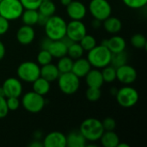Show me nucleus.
I'll return each mask as SVG.
<instances>
[{
    "label": "nucleus",
    "instance_id": "f257e3e1",
    "mask_svg": "<svg viewBox=\"0 0 147 147\" xmlns=\"http://www.w3.org/2000/svg\"><path fill=\"white\" fill-rule=\"evenodd\" d=\"M66 24L65 19L59 16L53 15L50 16L43 26L47 37L52 40L63 39L66 33Z\"/></svg>",
    "mask_w": 147,
    "mask_h": 147
},
{
    "label": "nucleus",
    "instance_id": "f03ea898",
    "mask_svg": "<svg viewBox=\"0 0 147 147\" xmlns=\"http://www.w3.org/2000/svg\"><path fill=\"white\" fill-rule=\"evenodd\" d=\"M111 55L112 53L109 49L106 46L100 44L88 51L87 59L91 66L96 69H102L103 67L110 65Z\"/></svg>",
    "mask_w": 147,
    "mask_h": 147
},
{
    "label": "nucleus",
    "instance_id": "7ed1b4c3",
    "mask_svg": "<svg viewBox=\"0 0 147 147\" xmlns=\"http://www.w3.org/2000/svg\"><path fill=\"white\" fill-rule=\"evenodd\" d=\"M79 132L87 141L96 142L100 140L104 129L101 121L96 118H88L81 123Z\"/></svg>",
    "mask_w": 147,
    "mask_h": 147
},
{
    "label": "nucleus",
    "instance_id": "20e7f679",
    "mask_svg": "<svg viewBox=\"0 0 147 147\" xmlns=\"http://www.w3.org/2000/svg\"><path fill=\"white\" fill-rule=\"evenodd\" d=\"M18 78L26 83H33L40 77V67L33 61H24L21 63L16 70Z\"/></svg>",
    "mask_w": 147,
    "mask_h": 147
},
{
    "label": "nucleus",
    "instance_id": "39448f33",
    "mask_svg": "<svg viewBox=\"0 0 147 147\" xmlns=\"http://www.w3.org/2000/svg\"><path fill=\"white\" fill-rule=\"evenodd\" d=\"M57 80L59 90L65 95H73L80 87L79 78L71 71L60 73Z\"/></svg>",
    "mask_w": 147,
    "mask_h": 147
},
{
    "label": "nucleus",
    "instance_id": "423d86ee",
    "mask_svg": "<svg viewBox=\"0 0 147 147\" xmlns=\"http://www.w3.org/2000/svg\"><path fill=\"white\" fill-rule=\"evenodd\" d=\"M24 9L20 0H1L0 16L8 21H14L21 17Z\"/></svg>",
    "mask_w": 147,
    "mask_h": 147
},
{
    "label": "nucleus",
    "instance_id": "0eeeda50",
    "mask_svg": "<svg viewBox=\"0 0 147 147\" xmlns=\"http://www.w3.org/2000/svg\"><path fill=\"white\" fill-rule=\"evenodd\" d=\"M115 98L120 106L128 109L136 105L139 101V93L134 87L124 86L117 90Z\"/></svg>",
    "mask_w": 147,
    "mask_h": 147
},
{
    "label": "nucleus",
    "instance_id": "6e6552de",
    "mask_svg": "<svg viewBox=\"0 0 147 147\" xmlns=\"http://www.w3.org/2000/svg\"><path fill=\"white\" fill-rule=\"evenodd\" d=\"M45 99L43 96L37 94L34 91H28L25 93L22 99L23 108L29 113H40L45 107Z\"/></svg>",
    "mask_w": 147,
    "mask_h": 147
},
{
    "label": "nucleus",
    "instance_id": "1a4fd4ad",
    "mask_svg": "<svg viewBox=\"0 0 147 147\" xmlns=\"http://www.w3.org/2000/svg\"><path fill=\"white\" fill-rule=\"evenodd\" d=\"M89 11L95 19L102 22L111 16L112 7L108 0H91L89 4Z\"/></svg>",
    "mask_w": 147,
    "mask_h": 147
},
{
    "label": "nucleus",
    "instance_id": "9d476101",
    "mask_svg": "<svg viewBox=\"0 0 147 147\" xmlns=\"http://www.w3.org/2000/svg\"><path fill=\"white\" fill-rule=\"evenodd\" d=\"M86 34V27L81 20H71L66 24L65 36H67L73 42H79V40Z\"/></svg>",
    "mask_w": 147,
    "mask_h": 147
},
{
    "label": "nucleus",
    "instance_id": "9b49d317",
    "mask_svg": "<svg viewBox=\"0 0 147 147\" xmlns=\"http://www.w3.org/2000/svg\"><path fill=\"white\" fill-rule=\"evenodd\" d=\"M2 89L4 93V96L7 97H18L22 93V84L21 80L16 78H8L4 80Z\"/></svg>",
    "mask_w": 147,
    "mask_h": 147
},
{
    "label": "nucleus",
    "instance_id": "f8f14e48",
    "mask_svg": "<svg viewBox=\"0 0 147 147\" xmlns=\"http://www.w3.org/2000/svg\"><path fill=\"white\" fill-rule=\"evenodd\" d=\"M116 79L123 84H131L137 79V71L133 66L125 64L116 68Z\"/></svg>",
    "mask_w": 147,
    "mask_h": 147
},
{
    "label": "nucleus",
    "instance_id": "ddd939ff",
    "mask_svg": "<svg viewBox=\"0 0 147 147\" xmlns=\"http://www.w3.org/2000/svg\"><path fill=\"white\" fill-rule=\"evenodd\" d=\"M67 16L71 20H83L87 13L86 6L80 1H71L66 6Z\"/></svg>",
    "mask_w": 147,
    "mask_h": 147
},
{
    "label": "nucleus",
    "instance_id": "4468645a",
    "mask_svg": "<svg viewBox=\"0 0 147 147\" xmlns=\"http://www.w3.org/2000/svg\"><path fill=\"white\" fill-rule=\"evenodd\" d=\"M42 143L45 147H65L66 136L61 132H51L45 136Z\"/></svg>",
    "mask_w": 147,
    "mask_h": 147
},
{
    "label": "nucleus",
    "instance_id": "2eb2a0df",
    "mask_svg": "<svg viewBox=\"0 0 147 147\" xmlns=\"http://www.w3.org/2000/svg\"><path fill=\"white\" fill-rule=\"evenodd\" d=\"M34 37L35 32L33 26L23 24L22 27L18 28L16 32V40L20 44L23 46L31 44L34 40Z\"/></svg>",
    "mask_w": 147,
    "mask_h": 147
},
{
    "label": "nucleus",
    "instance_id": "dca6fc26",
    "mask_svg": "<svg viewBox=\"0 0 147 147\" xmlns=\"http://www.w3.org/2000/svg\"><path fill=\"white\" fill-rule=\"evenodd\" d=\"M90 69H91V65L90 64L88 59L81 57L79 59H75V61H73L71 72L80 78H84Z\"/></svg>",
    "mask_w": 147,
    "mask_h": 147
},
{
    "label": "nucleus",
    "instance_id": "f3484780",
    "mask_svg": "<svg viewBox=\"0 0 147 147\" xmlns=\"http://www.w3.org/2000/svg\"><path fill=\"white\" fill-rule=\"evenodd\" d=\"M67 46L62 40H51L47 51L51 53L53 58H61L67 55Z\"/></svg>",
    "mask_w": 147,
    "mask_h": 147
},
{
    "label": "nucleus",
    "instance_id": "a211bd4d",
    "mask_svg": "<svg viewBox=\"0 0 147 147\" xmlns=\"http://www.w3.org/2000/svg\"><path fill=\"white\" fill-rule=\"evenodd\" d=\"M85 81L88 87L101 88L104 83L102 71L99 69H90V71L85 75Z\"/></svg>",
    "mask_w": 147,
    "mask_h": 147
},
{
    "label": "nucleus",
    "instance_id": "6ab92c4d",
    "mask_svg": "<svg viewBox=\"0 0 147 147\" xmlns=\"http://www.w3.org/2000/svg\"><path fill=\"white\" fill-rule=\"evenodd\" d=\"M106 47L109 49V51L112 53H120L125 51L127 43L123 37L119 35H115L110 39L107 40Z\"/></svg>",
    "mask_w": 147,
    "mask_h": 147
},
{
    "label": "nucleus",
    "instance_id": "aec40b11",
    "mask_svg": "<svg viewBox=\"0 0 147 147\" xmlns=\"http://www.w3.org/2000/svg\"><path fill=\"white\" fill-rule=\"evenodd\" d=\"M59 74L60 73L57 68V65L52 63L41 65L40 67V77L49 81L50 83L57 80Z\"/></svg>",
    "mask_w": 147,
    "mask_h": 147
},
{
    "label": "nucleus",
    "instance_id": "412c9836",
    "mask_svg": "<svg viewBox=\"0 0 147 147\" xmlns=\"http://www.w3.org/2000/svg\"><path fill=\"white\" fill-rule=\"evenodd\" d=\"M104 29L109 33V34H117L119 33L121 28H122V22L121 21L115 17V16H109L106 18L104 21H102V25Z\"/></svg>",
    "mask_w": 147,
    "mask_h": 147
},
{
    "label": "nucleus",
    "instance_id": "4be33fe9",
    "mask_svg": "<svg viewBox=\"0 0 147 147\" xmlns=\"http://www.w3.org/2000/svg\"><path fill=\"white\" fill-rule=\"evenodd\" d=\"M99 140L103 147H117L120 143V138L115 131H104Z\"/></svg>",
    "mask_w": 147,
    "mask_h": 147
},
{
    "label": "nucleus",
    "instance_id": "5701e85b",
    "mask_svg": "<svg viewBox=\"0 0 147 147\" xmlns=\"http://www.w3.org/2000/svg\"><path fill=\"white\" fill-rule=\"evenodd\" d=\"M86 140L78 132H72L66 136V146L67 147H84L86 146Z\"/></svg>",
    "mask_w": 147,
    "mask_h": 147
},
{
    "label": "nucleus",
    "instance_id": "b1692460",
    "mask_svg": "<svg viewBox=\"0 0 147 147\" xmlns=\"http://www.w3.org/2000/svg\"><path fill=\"white\" fill-rule=\"evenodd\" d=\"M50 88H51L50 82L41 77H39L37 79H35L33 82V91L43 96L49 92Z\"/></svg>",
    "mask_w": 147,
    "mask_h": 147
},
{
    "label": "nucleus",
    "instance_id": "393cba45",
    "mask_svg": "<svg viewBox=\"0 0 147 147\" xmlns=\"http://www.w3.org/2000/svg\"><path fill=\"white\" fill-rule=\"evenodd\" d=\"M38 16H39V11L37 9H24L21 16V18L23 24L34 26L37 24Z\"/></svg>",
    "mask_w": 147,
    "mask_h": 147
},
{
    "label": "nucleus",
    "instance_id": "a878e982",
    "mask_svg": "<svg viewBox=\"0 0 147 147\" xmlns=\"http://www.w3.org/2000/svg\"><path fill=\"white\" fill-rule=\"evenodd\" d=\"M38 11L39 13L50 17L54 15L56 11V5L51 0H42L38 8Z\"/></svg>",
    "mask_w": 147,
    "mask_h": 147
},
{
    "label": "nucleus",
    "instance_id": "bb28decb",
    "mask_svg": "<svg viewBox=\"0 0 147 147\" xmlns=\"http://www.w3.org/2000/svg\"><path fill=\"white\" fill-rule=\"evenodd\" d=\"M72 65H73V59L69 56L65 55L59 59L58 64L56 65L59 73H65V72L71 71Z\"/></svg>",
    "mask_w": 147,
    "mask_h": 147
},
{
    "label": "nucleus",
    "instance_id": "cd10ccee",
    "mask_svg": "<svg viewBox=\"0 0 147 147\" xmlns=\"http://www.w3.org/2000/svg\"><path fill=\"white\" fill-rule=\"evenodd\" d=\"M84 50L79 44V42H72L67 47V55L72 59H77L83 57Z\"/></svg>",
    "mask_w": 147,
    "mask_h": 147
},
{
    "label": "nucleus",
    "instance_id": "c85d7f7f",
    "mask_svg": "<svg viewBox=\"0 0 147 147\" xmlns=\"http://www.w3.org/2000/svg\"><path fill=\"white\" fill-rule=\"evenodd\" d=\"M127 63V53L125 51L112 53L110 65H112L114 67L117 68Z\"/></svg>",
    "mask_w": 147,
    "mask_h": 147
},
{
    "label": "nucleus",
    "instance_id": "c756f323",
    "mask_svg": "<svg viewBox=\"0 0 147 147\" xmlns=\"http://www.w3.org/2000/svg\"><path fill=\"white\" fill-rule=\"evenodd\" d=\"M102 75L103 81L106 83H112L116 79V68L113 65H107L102 68Z\"/></svg>",
    "mask_w": 147,
    "mask_h": 147
},
{
    "label": "nucleus",
    "instance_id": "7c9ffc66",
    "mask_svg": "<svg viewBox=\"0 0 147 147\" xmlns=\"http://www.w3.org/2000/svg\"><path fill=\"white\" fill-rule=\"evenodd\" d=\"M79 44L81 45V47H83V49L84 51H90L91 50L93 47H95L96 46V40L93 35L90 34H85L80 40H79Z\"/></svg>",
    "mask_w": 147,
    "mask_h": 147
},
{
    "label": "nucleus",
    "instance_id": "2f4dec72",
    "mask_svg": "<svg viewBox=\"0 0 147 147\" xmlns=\"http://www.w3.org/2000/svg\"><path fill=\"white\" fill-rule=\"evenodd\" d=\"M131 44L136 48L141 49V48L146 47V38L142 34H135L131 37Z\"/></svg>",
    "mask_w": 147,
    "mask_h": 147
},
{
    "label": "nucleus",
    "instance_id": "473e14b6",
    "mask_svg": "<svg viewBox=\"0 0 147 147\" xmlns=\"http://www.w3.org/2000/svg\"><path fill=\"white\" fill-rule=\"evenodd\" d=\"M86 98L90 102H97L101 96H102V91L101 88H96V87H88V90L85 93Z\"/></svg>",
    "mask_w": 147,
    "mask_h": 147
},
{
    "label": "nucleus",
    "instance_id": "72a5a7b5",
    "mask_svg": "<svg viewBox=\"0 0 147 147\" xmlns=\"http://www.w3.org/2000/svg\"><path fill=\"white\" fill-rule=\"evenodd\" d=\"M52 60H53V56L47 50L41 49V51H40V53L37 55V63L40 65L52 63Z\"/></svg>",
    "mask_w": 147,
    "mask_h": 147
},
{
    "label": "nucleus",
    "instance_id": "f704fd0d",
    "mask_svg": "<svg viewBox=\"0 0 147 147\" xmlns=\"http://www.w3.org/2000/svg\"><path fill=\"white\" fill-rule=\"evenodd\" d=\"M124 4L130 9H141L147 3V0H122Z\"/></svg>",
    "mask_w": 147,
    "mask_h": 147
},
{
    "label": "nucleus",
    "instance_id": "c9c22d12",
    "mask_svg": "<svg viewBox=\"0 0 147 147\" xmlns=\"http://www.w3.org/2000/svg\"><path fill=\"white\" fill-rule=\"evenodd\" d=\"M24 9H38L42 0H20Z\"/></svg>",
    "mask_w": 147,
    "mask_h": 147
},
{
    "label": "nucleus",
    "instance_id": "e433bc0d",
    "mask_svg": "<svg viewBox=\"0 0 147 147\" xmlns=\"http://www.w3.org/2000/svg\"><path fill=\"white\" fill-rule=\"evenodd\" d=\"M104 131H114L116 127V121L112 117H107L102 121Z\"/></svg>",
    "mask_w": 147,
    "mask_h": 147
},
{
    "label": "nucleus",
    "instance_id": "4c0bfd02",
    "mask_svg": "<svg viewBox=\"0 0 147 147\" xmlns=\"http://www.w3.org/2000/svg\"><path fill=\"white\" fill-rule=\"evenodd\" d=\"M6 103H7L9 111H15L18 109L20 107V101L18 97H7Z\"/></svg>",
    "mask_w": 147,
    "mask_h": 147
},
{
    "label": "nucleus",
    "instance_id": "58836bf2",
    "mask_svg": "<svg viewBox=\"0 0 147 147\" xmlns=\"http://www.w3.org/2000/svg\"><path fill=\"white\" fill-rule=\"evenodd\" d=\"M9 113V109L6 103V97L0 96V119L4 118Z\"/></svg>",
    "mask_w": 147,
    "mask_h": 147
},
{
    "label": "nucleus",
    "instance_id": "ea45409f",
    "mask_svg": "<svg viewBox=\"0 0 147 147\" xmlns=\"http://www.w3.org/2000/svg\"><path fill=\"white\" fill-rule=\"evenodd\" d=\"M9 21L0 16V35H3L6 34L9 28Z\"/></svg>",
    "mask_w": 147,
    "mask_h": 147
},
{
    "label": "nucleus",
    "instance_id": "a19ab883",
    "mask_svg": "<svg viewBox=\"0 0 147 147\" xmlns=\"http://www.w3.org/2000/svg\"><path fill=\"white\" fill-rule=\"evenodd\" d=\"M48 16H46L40 13H39V16H38V21H37V23L40 26H44L47 22V21L48 20Z\"/></svg>",
    "mask_w": 147,
    "mask_h": 147
},
{
    "label": "nucleus",
    "instance_id": "79ce46f5",
    "mask_svg": "<svg viewBox=\"0 0 147 147\" xmlns=\"http://www.w3.org/2000/svg\"><path fill=\"white\" fill-rule=\"evenodd\" d=\"M51 40H50V39H49V38H47V37L45 40H42V41H41V43H40V47H41V49L47 50L48 46H49V44H50Z\"/></svg>",
    "mask_w": 147,
    "mask_h": 147
},
{
    "label": "nucleus",
    "instance_id": "37998d69",
    "mask_svg": "<svg viewBox=\"0 0 147 147\" xmlns=\"http://www.w3.org/2000/svg\"><path fill=\"white\" fill-rule=\"evenodd\" d=\"M102 25V21H99V20H97V19H95L94 18V20L91 22V26H92V28H99Z\"/></svg>",
    "mask_w": 147,
    "mask_h": 147
},
{
    "label": "nucleus",
    "instance_id": "c03bdc74",
    "mask_svg": "<svg viewBox=\"0 0 147 147\" xmlns=\"http://www.w3.org/2000/svg\"><path fill=\"white\" fill-rule=\"evenodd\" d=\"M5 53H6L5 47H4V45H3V43L0 40V60H2V59L4 58Z\"/></svg>",
    "mask_w": 147,
    "mask_h": 147
},
{
    "label": "nucleus",
    "instance_id": "a18cd8bd",
    "mask_svg": "<svg viewBox=\"0 0 147 147\" xmlns=\"http://www.w3.org/2000/svg\"><path fill=\"white\" fill-rule=\"evenodd\" d=\"M28 146L31 147H42L43 146V143H41L40 140H33L32 143H30L28 145Z\"/></svg>",
    "mask_w": 147,
    "mask_h": 147
},
{
    "label": "nucleus",
    "instance_id": "49530a36",
    "mask_svg": "<svg viewBox=\"0 0 147 147\" xmlns=\"http://www.w3.org/2000/svg\"><path fill=\"white\" fill-rule=\"evenodd\" d=\"M34 140H40V139L42 138V133L40 132V131H36V132L34 134Z\"/></svg>",
    "mask_w": 147,
    "mask_h": 147
},
{
    "label": "nucleus",
    "instance_id": "de8ad7c7",
    "mask_svg": "<svg viewBox=\"0 0 147 147\" xmlns=\"http://www.w3.org/2000/svg\"><path fill=\"white\" fill-rule=\"evenodd\" d=\"M72 0H60V3L63 5V6H67Z\"/></svg>",
    "mask_w": 147,
    "mask_h": 147
},
{
    "label": "nucleus",
    "instance_id": "09e8293b",
    "mask_svg": "<svg viewBox=\"0 0 147 147\" xmlns=\"http://www.w3.org/2000/svg\"><path fill=\"white\" fill-rule=\"evenodd\" d=\"M117 90H118V89H116V88H115V87H114V88H111V90H110V94L115 96V95H116V93H117Z\"/></svg>",
    "mask_w": 147,
    "mask_h": 147
},
{
    "label": "nucleus",
    "instance_id": "8fccbe9b",
    "mask_svg": "<svg viewBox=\"0 0 147 147\" xmlns=\"http://www.w3.org/2000/svg\"><path fill=\"white\" fill-rule=\"evenodd\" d=\"M117 147H129V145H127V144H126V143H119L118 144V146Z\"/></svg>",
    "mask_w": 147,
    "mask_h": 147
},
{
    "label": "nucleus",
    "instance_id": "3c124183",
    "mask_svg": "<svg viewBox=\"0 0 147 147\" xmlns=\"http://www.w3.org/2000/svg\"><path fill=\"white\" fill-rule=\"evenodd\" d=\"M0 1H1V0H0Z\"/></svg>",
    "mask_w": 147,
    "mask_h": 147
}]
</instances>
